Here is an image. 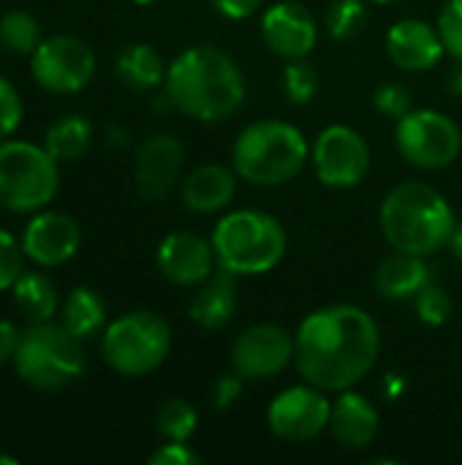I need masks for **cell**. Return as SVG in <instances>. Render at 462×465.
<instances>
[{"label": "cell", "mask_w": 462, "mask_h": 465, "mask_svg": "<svg viewBox=\"0 0 462 465\" xmlns=\"http://www.w3.org/2000/svg\"><path fill=\"white\" fill-rule=\"evenodd\" d=\"M305 134L283 120H259L240 131L231 147V166L240 180L256 188L291 183L308 163Z\"/></svg>", "instance_id": "cell-4"}, {"label": "cell", "mask_w": 462, "mask_h": 465, "mask_svg": "<svg viewBox=\"0 0 462 465\" xmlns=\"http://www.w3.org/2000/svg\"><path fill=\"white\" fill-rule=\"evenodd\" d=\"M261 38L272 54L283 60H300L313 52L319 41V25L308 5L297 0H283L264 11Z\"/></svg>", "instance_id": "cell-17"}, {"label": "cell", "mask_w": 462, "mask_h": 465, "mask_svg": "<svg viewBox=\"0 0 462 465\" xmlns=\"http://www.w3.org/2000/svg\"><path fill=\"white\" fill-rule=\"evenodd\" d=\"M438 35L444 41L447 54L462 60V0H447L438 14Z\"/></svg>", "instance_id": "cell-33"}, {"label": "cell", "mask_w": 462, "mask_h": 465, "mask_svg": "<svg viewBox=\"0 0 462 465\" xmlns=\"http://www.w3.org/2000/svg\"><path fill=\"white\" fill-rule=\"evenodd\" d=\"M150 465H199L202 455L188 447V441H166L150 455Z\"/></svg>", "instance_id": "cell-36"}, {"label": "cell", "mask_w": 462, "mask_h": 465, "mask_svg": "<svg viewBox=\"0 0 462 465\" xmlns=\"http://www.w3.org/2000/svg\"><path fill=\"white\" fill-rule=\"evenodd\" d=\"M172 351V327L152 311L117 316L101 332L103 362L120 376H147L158 371Z\"/></svg>", "instance_id": "cell-8"}, {"label": "cell", "mask_w": 462, "mask_h": 465, "mask_svg": "<svg viewBox=\"0 0 462 465\" xmlns=\"http://www.w3.org/2000/svg\"><path fill=\"white\" fill-rule=\"evenodd\" d=\"M19 335H22V330L14 322L0 319V368L14 362V354H16V346H19Z\"/></svg>", "instance_id": "cell-39"}, {"label": "cell", "mask_w": 462, "mask_h": 465, "mask_svg": "<svg viewBox=\"0 0 462 465\" xmlns=\"http://www.w3.org/2000/svg\"><path fill=\"white\" fill-rule=\"evenodd\" d=\"M240 305V294H237V275L221 270L212 272L204 283L196 286L191 305H188V316L193 324H199L202 330H223L229 327V322L234 319Z\"/></svg>", "instance_id": "cell-21"}, {"label": "cell", "mask_w": 462, "mask_h": 465, "mask_svg": "<svg viewBox=\"0 0 462 465\" xmlns=\"http://www.w3.org/2000/svg\"><path fill=\"white\" fill-rule=\"evenodd\" d=\"M212 3V8L221 14V16H226V19H248V16H253L261 5H264V0H210Z\"/></svg>", "instance_id": "cell-38"}, {"label": "cell", "mask_w": 462, "mask_h": 465, "mask_svg": "<svg viewBox=\"0 0 462 465\" xmlns=\"http://www.w3.org/2000/svg\"><path fill=\"white\" fill-rule=\"evenodd\" d=\"M329 433L343 450H368L378 436V409L362 392L343 390L332 401Z\"/></svg>", "instance_id": "cell-19"}, {"label": "cell", "mask_w": 462, "mask_h": 465, "mask_svg": "<svg viewBox=\"0 0 462 465\" xmlns=\"http://www.w3.org/2000/svg\"><path fill=\"white\" fill-rule=\"evenodd\" d=\"M449 248H452L455 259H460V262H462V221H460V223H457V226H455V232H452Z\"/></svg>", "instance_id": "cell-41"}, {"label": "cell", "mask_w": 462, "mask_h": 465, "mask_svg": "<svg viewBox=\"0 0 462 465\" xmlns=\"http://www.w3.org/2000/svg\"><path fill=\"white\" fill-rule=\"evenodd\" d=\"M19 242H22L27 262H33L35 267L52 270V267H63L65 262H71L79 253L82 229L65 213L38 210L25 223Z\"/></svg>", "instance_id": "cell-15"}, {"label": "cell", "mask_w": 462, "mask_h": 465, "mask_svg": "<svg viewBox=\"0 0 462 465\" xmlns=\"http://www.w3.org/2000/svg\"><path fill=\"white\" fill-rule=\"evenodd\" d=\"M185 163V147L174 134H152L136 147L133 183L144 202H163L180 183Z\"/></svg>", "instance_id": "cell-14"}, {"label": "cell", "mask_w": 462, "mask_h": 465, "mask_svg": "<svg viewBox=\"0 0 462 465\" xmlns=\"http://www.w3.org/2000/svg\"><path fill=\"white\" fill-rule=\"evenodd\" d=\"M387 54L400 71H430L447 54L438 27L422 19H400L387 30Z\"/></svg>", "instance_id": "cell-18"}, {"label": "cell", "mask_w": 462, "mask_h": 465, "mask_svg": "<svg viewBox=\"0 0 462 465\" xmlns=\"http://www.w3.org/2000/svg\"><path fill=\"white\" fill-rule=\"evenodd\" d=\"M22 114H25V106H22L16 87L5 76H0V142L8 139L19 128Z\"/></svg>", "instance_id": "cell-35"}, {"label": "cell", "mask_w": 462, "mask_h": 465, "mask_svg": "<svg viewBox=\"0 0 462 465\" xmlns=\"http://www.w3.org/2000/svg\"><path fill=\"white\" fill-rule=\"evenodd\" d=\"M447 84L455 95H462V60H455V65L447 76Z\"/></svg>", "instance_id": "cell-40"}, {"label": "cell", "mask_w": 462, "mask_h": 465, "mask_svg": "<svg viewBox=\"0 0 462 465\" xmlns=\"http://www.w3.org/2000/svg\"><path fill=\"white\" fill-rule=\"evenodd\" d=\"M218 270L237 278L272 272L289 248L283 223L261 210H231L212 229Z\"/></svg>", "instance_id": "cell-5"}, {"label": "cell", "mask_w": 462, "mask_h": 465, "mask_svg": "<svg viewBox=\"0 0 462 465\" xmlns=\"http://www.w3.org/2000/svg\"><path fill=\"white\" fill-rule=\"evenodd\" d=\"M237 180H240V174L234 172V166L229 169L223 163H202L180 185L182 204L199 215L221 213L234 202Z\"/></svg>", "instance_id": "cell-20"}, {"label": "cell", "mask_w": 462, "mask_h": 465, "mask_svg": "<svg viewBox=\"0 0 462 465\" xmlns=\"http://www.w3.org/2000/svg\"><path fill=\"white\" fill-rule=\"evenodd\" d=\"M378 221L392 251H406L425 259L449 245L457 226L455 210L447 196L419 180H406L395 185L381 202Z\"/></svg>", "instance_id": "cell-3"}, {"label": "cell", "mask_w": 462, "mask_h": 465, "mask_svg": "<svg viewBox=\"0 0 462 465\" xmlns=\"http://www.w3.org/2000/svg\"><path fill=\"white\" fill-rule=\"evenodd\" d=\"M82 341L60 322H33L19 335L14 354L16 376L38 392H63L84 376Z\"/></svg>", "instance_id": "cell-6"}, {"label": "cell", "mask_w": 462, "mask_h": 465, "mask_svg": "<svg viewBox=\"0 0 462 465\" xmlns=\"http://www.w3.org/2000/svg\"><path fill=\"white\" fill-rule=\"evenodd\" d=\"M44 41L41 22L22 8H11L0 16V44L14 54H33Z\"/></svg>", "instance_id": "cell-27"}, {"label": "cell", "mask_w": 462, "mask_h": 465, "mask_svg": "<svg viewBox=\"0 0 462 465\" xmlns=\"http://www.w3.org/2000/svg\"><path fill=\"white\" fill-rule=\"evenodd\" d=\"M294 362V335L278 324H253L231 346V368L245 381L280 376Z\"/></svg>", "instance_id": "cell-13"}, {"label": "cell", "mask_w": 462, "mask_h": 465, "mask_svg": "<svg viewBox=\"0 0 462 465\" xmlns=\"http://www.w3.org/2000/svg\"><path fill=\"white\" fill-rule=\"evenodd\" d=\"M0 465H19L14 455H0Z\"/></svg>", "instance_id": "cell-42"}, {"label": "cell", "mask_w": 462, "mask_h": 465, "mask_svg": "<svg viewBox=\"0 0 462 465\" xmlns=\"http://www.w3.org/2000/svg\"><path fill=\"white\" fill-rule=\"evenodd\" d=\"M242 387H245V379H242L237 371L229 373V376H221V379L215 381V387H212V406H215L218 411L231 409V406L240 401Z\"/></svg>", "instance_id": "cell-37"}, {"label": "cell", "mask_w": 462, "mask_h": 465, "mask_svg": "<svg viewBox=\"0 0 462 465\" xmlns=\"http://www.w3.org/2000/svg\"><path fill=\"white\" fill-rule=\"evenodd\" d=\"M319 71L305 60H286V68H283V90L289 95L291 104L302 106V104H310L319 93Z\"/></svg>", "instance_id": "cell-30"}, {"label": "cell", "mask_w": 462, "mask_h": 465, "mask_svg": "<svg viewBox=\"0 0 462 465\" xmlns=\"http://www.w3.org/2000/svg\"><path fill=\"white\" fill-rule=\"evenodd\" d=\"M11 297H14V305L16 311L33 324V322H52L57 316V308H60V300H57V292H54V283L41 275V272H33V270H25L19 275V281L14 283L11 289Z\"/></svg>", "instance_id": "cell-25"}, {"label": "cell", "mask_w": 462, "mask_h": 465, "mask_svg": "<svg viewBox=\"0 0 462 465\" xmlns=\"http://www.w3.org/2000/svg\"><path fill=\"white\" fill-rule=\"evenodd\" d=\"M376 292L384 300H414L428 283H430V267L425 262V256L417 253H406V251H392L373 275Z\"/></svg>", "instance_id": "cell-22"}, {"label": "cell", "mask_w": 462, "mask_h": 465, "mask_svg": "<svg viewBox=\"0 0 462 465\" xmlns=\"http://www.w3.org/2000/svg\"><path fill=\"white\" fill-rule=\"evenodd\" d=\"M378 354V322L357 305L319 308L294 332V365L324 392L354 390L376 368Z\"/></svg>", "instance_id": "cell-1"}, {"label": "cell", "mask_w": 462, "mask_h": 465, "mask_svg": "<svg viewBox=\"0 0 462 465\" xmlns=\"http://www.w3.org/2000/svg\"><path fill=\"white\" fill-rule=\"evenodd\" d=\"M166 68L169 65L158 54V49L150 44H128L120 49V54L114 60L117 79L128 90H136V93H150L158 84H163Z\"/></svg>", "instance_id": "cell-23"}, {"label": "cell", "mask_w": 462, "mask_h": 465, "mask_svg": "<svg viewBox=\"0 0 462 465\" xmlns=\"http://www.w3.org/2000/svg\"><path fill=\"white\" fill-rule=\"evenodd\" d=\"M131 3H136V5H147V3H155V0H131Z\"/></svg>", "instance_id": "cell-43"}, {"label": "cell", "mask_w": 462, "mask_h": 465, "mask_svg": "<svg viewBox=\"0 0 462 465\" xmlns=\"http://www.w3.org/2000/svg\"><path fill=\"white\" fill-rule=\"evenodd\" d=\"M414 311L417 319L428 327H444L452 319V297L447 289L428 283L417 297H414Z\"/></svg>", "instance_id": "cell-31"}, {"label": "cell", "mask_w": 462, "mask_h": 465, "mask_svg": "<svg viewBox=\"0 0 462 465\" xmlns=\"http://www.w3.org/2000/svg\"><path fill=\"white\" fill-rule=\"evenodd\" d=\"M332 403L324 390L313 384H297L278 392L267 409L270 430L289 444H305L329 430Z\"/></svg>", "instance_id": "cell-12"}, {"label": "cell", "mask_w": 462, "mask_h": 465, "mask_svg": "<svg viewBox=\"0 0 462 465\" xmlns=\"http://www.w3.org/2000/svg\"><path fill=\"white\" fill-rule=\"evenodd\" d=\"M25 259L27 256L22 251V242L11 232L0 229V294L14 289V283L25 272Z\"/></svg>", "instance_id": "cell-32"}, {"label": "cell", "mask_w": 462, "mask_h": 465, "mask_svg": "<svg viewBox=\"0 0 462 465\" xmlns=\"http://www.w3.org/2000/svg\"><path fill=\"white\" fill-rule=\"evenodd\" d=\"M60 324L79 341H90L106 330V302L90 286H76L60 305Z\"/></svg>", "instance_id": "cell-24"}, {"label": "cell", "mask_w": 462, "mask_h": 465, "mask_svg": "<svg viewBox=\"0 0 462 465\" xmlns=\"http://www.w3.org/2000/svg\"><path fill=\"white\" fill-rule=\"evenodd\" d=\"M310 163L327 188L349 191L368 177L373 155L368 139L359 131L351 125H329L316 136L310 147Z\"/></svg>", "instance_id": "cell-11"}, {"label": "cell", "mask_w": 462, "mask_h": 465, "mask_svg": "<svg viewBox=\"0 0 462 465\" xmlns=\"http://www.w3.org/2000/svg\"><path fill=\"white\" fill-rule=\"evenodd\" d=\"M370 3H395V0H370Z\"/></svg>", "instance_id": "cell-44"}, {"label": "cell", "mask_w": 462, "mask_h": 465, "mask_svg": "<svg viewBox=\"0 0 462 465\" xmlns=\"http://www.w3.org/2000/svg\"><path fill=\"white\" fill-rule=\"evenodd\" d=\"M245 76L240 65L218 46L202 44L180 52L163 79V95L172 109L199 123H221L245 104Z\"/></svg>", "instance_id": "cell-2"}, {"label": "cell", "mask_w": 462, "mask_h": 465, "mask_svg": "<svg viewBox=\"0 0 462 465\" xmlns=\"http://www.w3.org/2000/svg\"><path fill=\"white\" fill-rule=\"evenodd\" d=\"M35 84L52 95H74L84 90L95 74V52L76 35H49L30 54Z\"/></svg>", "instance_id": "cell-10"}, {"label": "cell", "mask_w": 462, "mask_h": 465, "mask_svg": "<svg viewBox=\"0 0 462 465\" xmlns=\"http://www.w3.org/2000/svg\"><path fill=\"white\" fill-rule=\"evenodd\" d=\"M155 267L172 286L196 289L218 267L212 240H204L193 232H172L158 245Z\"/></svg>", "instance_id": "cell-16"}, {"label": "cell", "mask_w": 462, "mask_h": 465, "mask_svg": "<svg viewBox=\"0 0 462 465\" xmlns=\"http://www.w3.org/2000/svg\"><path fill=\"white\" fill-rule=\"evenodd\" d=\"M395 144L411 166L438 172L457 161L462 150V131L444 112L411 109L395 125Z\"/></svg>", "instance_id": "cell-9"}, {"label": "cell", "mask_w": 462, "mask_h": 465, "mask_svg": "<svg viewBox=\"0 0 462 465\" xmlns=\"http://www.w3.org/2000/svg\"><path fill=\"white\" fill-rule=\"evenodd\" d=\"M368 22V8L362 0H335L329 8H327V16H324V25L329 30L332 38L338 41H351L362 33Z\"/></svg>", "instance_id": "cell-29"}, {"label": "cell", "mask_w": 462, "mask_h": 465, "mask_svg": "<svg viewBox=\"0 0 462 465\" xmlns=\"http://www.w3.org/2000/svg\"><path fill=\"white\" fill-rule=\"evenodd\" d=\"M90 144H93V123L79 112L63 114L44 134V147L57 163L82 158Z\"/></svg>", "instance_id": "cell-26"}, {"label": "cell", "mask_w": 462, "mask_h": 465, "mask_svg": "<svg viewBox=\"0 0 462 465\" xmlns=\"http://www.w3.org/2000/svg\"><path fill=\"white\" fill-rule=\"evenodd\" d=\"M373 104L381 114L387 117H395L400 120L403 114H408L414 109V98H411V90L400 82H387L376 90L373 95Z\"/></svg>", "instance_id": "cell-34"}, {"label": "cell", "mask_w": 462, "mask_h": 465, "mask_svg": "<svg viewBox=\"0 0 462 465\" xmlns=\"http://www.w3.org/2000/svg\"><path fill=\"white\" fill-rule=\"evenodd\" d=\"M199 428V411L182 398H169L155 414V430L166 441H191Z\"/></svg>", "instance_id": "cell-28"}, {"label": "cell", "mask_w": 462, "mask_h": 465, "mask_svg": "<svg viewBox=\"0 0 462 465\" xmlns=\"http://www.w3.org/2000/svg\"><path fill=\"white\" fill-rule=\"evenodd\" d=\"M60 191L57 161L25 139L0 142V207L19 215L46 210Z\"/></svg>", "instance_id": "cell-7"}]
</instances>
